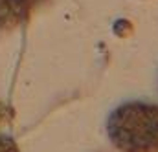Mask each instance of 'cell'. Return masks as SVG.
Returning a JSON list of instances; mask_svg holds the SVG:
<instances>
[{"mask_svg": "<svg viewBox=\"0 0 158 152\" xmlns=\"http://www.w3.org/2000/svg\"><path fill=\"white\" fill-rule=\"evenodd\" d=\"M44 0H0V33L24 26Z\"/></svg>", "mask_w": 158, "mask_h": 152, "instance_id": "2", "label": "cell"}, {"mask_svg": "<svg viewBox=\"0 0 158 152\" xmlns=\"http://www.w3.org/2000/svg\"><path fill=\"white\" fill-rule=\"evenodd\" d=\"M107 134L119 152H158V105H119L107 119Z\"/></svg>", "mask_w": 158, "mask_h": 152, "instance_id": "1", "label": "cell"}, {"mask_svg": "<svg viewBox=\"0 0 158 152\" xmlns=\"http://www.w3.org/2000/svg\"><path fill=\"white\" fill-rule=\"evenodd\" d=\"M6 114H7V110H6V106L0 103V125L4 123V119H6Z\"/></svg>", "mask_w": 158, "mask_h": 152, "instance_id": "4", "label": "cell"}, {"mask_svg": "<svg viewBox=\"0 0 158 152\" xmlns=\"http://www.w3.org/2000/svg\"><path fill=\"white\" fill-rule=\"evenodd\" d=\"M0 152H20V149L11 136L0 134Z\"/></svg>", "mask_w": 158, "mask_h": 152, "instance_id": "3", "label": "cell"}]
</instances>
